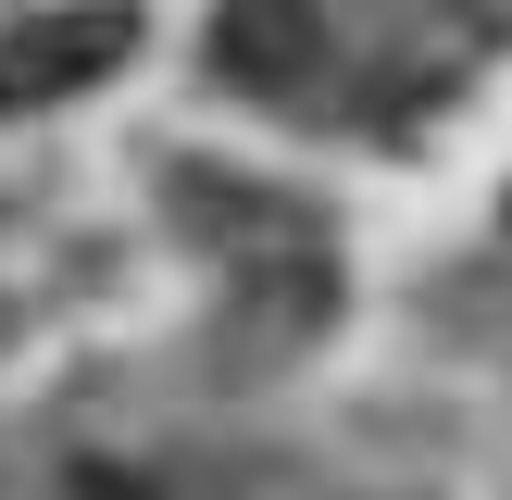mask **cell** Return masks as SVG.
I'll return each mask as SVG.
<instances>
[{
	"instance_id": "6da1fadb",
	"label": "cell",
	"mask_w": 512,
	"mask_h": 500,
	"mask_svg": "<svg viewBox=\"0 0 512 500\" xmlns=\"http://www.w3.org/2000/svg\"><path fill=\"white\" fill-rule=\"evenodd\" d=\"M125 38H138V13H125V0L38 13L25 38H0V113H25V100H63V88H100V75L125 63Z\"/></svg>"
}]
</instances>
